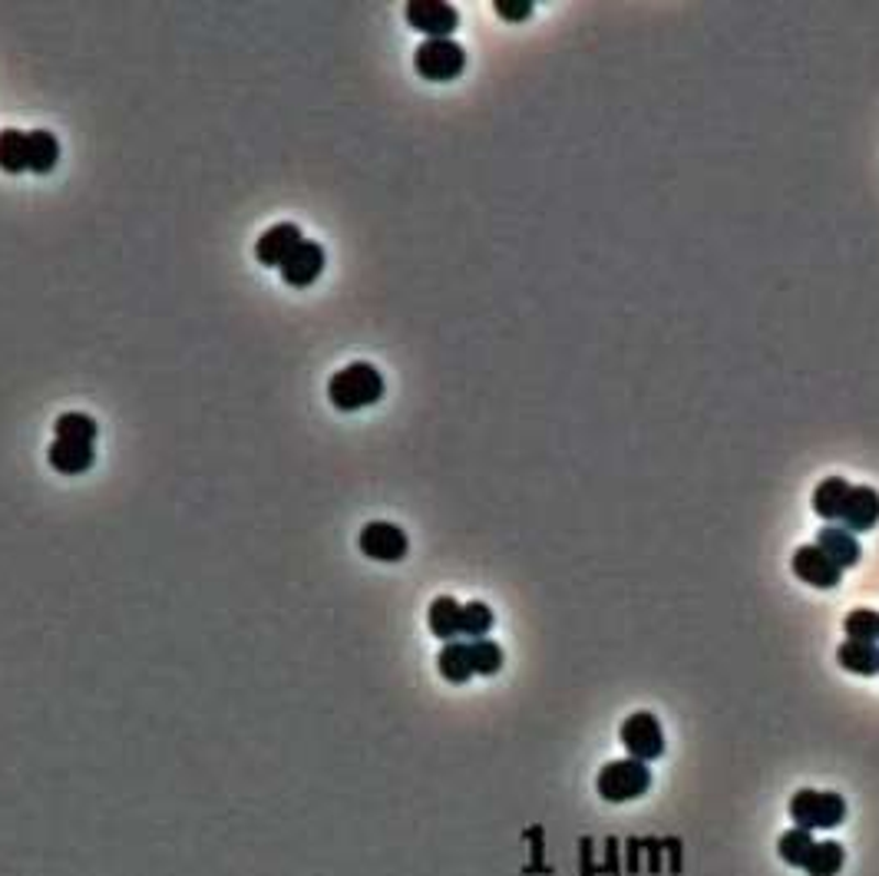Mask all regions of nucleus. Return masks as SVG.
Returning a JSON list of instances; mask_svg holds the SVG:
<instances>
[{"mask_svg": "<svg viewBox=\"0 0 879 876\" xmlns=\"http://www.w3.org/2000/svg\"><path fill=\"white\" fill-rule=\"evenodd\" d=\"M493 629V609L487 602H467L460 612V639H487Z\"/></svg>", "mask_w": 879, "mask_h": 876, "instance_id": "4be33fe9", "label": "nucleus"}, {"mask_svg": "<svg viewBox=\"0 0 879 876\" xmlns=\"http://www.w3.org/2000/svg\"><path fill=\"white\" fill-rule=\"evenodd\" d=\"M846 863V853L836 840H823V843H813L806 863H803V873L806 876H836Z\"/></svg>", "mask_w": 879, "mask_h": 876, "instance_id": "6ab92c4d", "label": "nucleus"}, {"mask_svg": "<svg viewBox=\"0 0 879 876\" xmlns=\"http://www.w3.org/2000/svg\"><path fill=\"white\" fill-rule=\"evenodd\" d=\"M790 569L800 583L813 586V589H836L843 579V569L813 543V546H800L790 559Z\"/></svg>", "mask_w": 879, "mask_h": 876, "instance_id": "6e6552de", "label": "nucleus"}, {"mask_svg": "<svg viewBox=\"0 0 879 876\" xmlns=\"http://www.w3.org/2000/svg\"><path fill=\"white\" fill-rule=\"evenodd\" d=\"M0 169L21 176L31 173V136L21 130H0Z\"/></svg>", "mask_w": 879, "mask_h": 876, "instance_id": "f3484780", "label": "nucleus"}, {"mask_svg": "<svg viewBox=\"0 0 879 876\" xmlns=\"http://www.w3.org/2000/svg\"><path fill=\"white\" fill-rule=\"evenodd\" d=\"M357 546L367 559H377V563H400L410 550L407 543V533L393 523H367L357 536Z\"/></svg>", "mask_w": 879, "mask_h": 876, "instance_id": "0eeeda50", "label": "nucleus"}, {"mask_svg": "<svg viewBox=\"0 0 879 876\" xmlns=\"http://www.w3.org/2000/svg\"><path fill=\"white\" fill-rule=\"evenodd\" d=\"M843 632L853 642H872V645H879V612L876 609H853V612H846Z\"/></svg>", "mask_w": 879, "mask_h": 876, "instance_id": "5701e85b", "label": "nucleus"}, {"mask_svg": "<svg viewBox=\"0 0 879 876\" xmlns=\"http://www.w3.org/2000/svg\"><path fill=\"white\" fill-rule=\"evenodd\" d=\"M648 787H652V770L645 761H635V757L609 761L596 777V790L609 803H628V800L648 794Z\"/></svg>", "mask_w": 879, "mask_h": 876, "instance_id": "f03ea898", "label": "nucleus"}, {"mask_svg": "<svg viewBox=\"0 0 879 876\" xmlns=\"http://www.w3.org/2000/svg\"><path fill=\"white\" fill-rule=\"evenodd\" d=\"M849 490H853V484H849V480H843V477L820 480V484H816V490H813V513H816L823 523H839Z\"/></svg>", "mask_w": 879, "mask_h": 876, "instance_id": "2eb2a0df", "label": "nucleus"}, {"mask_svg": "<svg viewBox=\"0 0 879 876\" xmlns=\"http://www.w3.org/2000/svg\"><path fill=\"white\" fill-rule=\"evenodd\" d=\"M460 612H464V606L454 596H439V599L430 602L426 625L444 645L447 642H460Z\"/></svg>", "mask_w": 879, "mask_h": 876, "instance_id": "4468645a", "label": "nucleus"}, {"mask_svg": "<svg viewBox=\"0 0 879 876\" xmlns=\"http://www.w3.org/2000/svg\"><path fill=\"white\" fill-rule=\"evenodd\" d=\"M436 668L450 685H467L474 678V662H470V642H447L436 655Z\"/></svg>", "mask_w": 879, "mask_h": 876, "instance_id": "a211bd4d", "label": "nucleus"}, {"mask_svg": "<svg viewBox=\"0 0 879 876\" xmlns=\"http://www.w3.org/2000/svg\"><path fill=\"white\" fill-rule=\"evenodd\" d=\"M407 24L413 31H420L426 41H450L454 31L460 27V14L454 4H444V0H410L403 11Z\"/></svg>", "mask_w": 879, "mask_h": 876, "instance_id": "423d86ee", "label": "nucleus"}, {"mask_svg": "<svg viewBox=\"0 0 879 876\" xmlns=\"http://www.w3.org/2000/svg\"><path fill=\"white\" fill-rule=\"evenodd\" d=\"M879 523V494L872 487H853L839 517V526L849 533H869Z\"/></svg>", "mask_w": 879, "mask_h": 876, "instance_id": "ddd939ff", "label": "nucleus"}, {"mask_svg": "<svg viewBox=\"0 0 879 876\" xmlns=\"http://www.w3.org/2000/svg\"><path fill=\"white\" fill-rule=\"evenodd\" d=\"M622 747L628 751V757L635 761H658L665 754V731L658 724V718L652 711H635L622 721L619 728Z\"/></svg>", "mask_w": 879, "mask_h": 876, "instance_id": "39448f33", "label": "nucleus"}, {"mask_svg": "<svg viewBox=\"0 0 879 876\" xmlns=\"http://www.w3.org/2000/svg\"><path fill=\"white\" fill-rule=\"evenodd\" d=\"M324 248L318 245V242H301L291 255H288V262L278 268L281 271V278H285V285H291V288H308V285H314L318 278H321V271H324Z\"/></svg>", "mask_w": 879, "mask_h": 876, "instance_id": "9d476101", "label": "nucleus"}, {"mask_svg": "<svg viewBox=\"0 0 879 876\" xmlns=\"http://www.w3.org/2000/svg\"><path fill=\"white\" fill-rule=\"evenodd\" d=\"M27 136H31V173H37V176L54 173L57 163H60V143H57V136L47 133V130H34Z\"/></svg>", "mask_w": 879, "mask_h": 876, "instance_id": "aec40b11", "label": "nucleus"}, {"mask_svg": "<svg viewBox=\"0 0 879 876\" xmlns=\"http://www.w3.org/2000/svg\"><path fill=\"white\" fill-rule=\"evenodd\" d=\"M93 444L97 441H87V436H57L54 447H51V467L57 474H67V477L87 474L97 464Z\"/></svg>", "mask_w": 879, "mask_h": 876, "instance_id": "1a4fd4ad", "label": "nucleus"}, {"mask_svg": "<svg viewBox=\"0 0 879 876\" xmlns=\"http://www.w3.org/2000/svg\"><path fill=\"white\" fill-rule=\"evenodd\" d=\"M790 820L800 827V830H833L843 823L846 817V800L839 794H823V790H810V787H800L793 797H790Z\"/></svg>", "mask_w": 879, "mask_h": 876, "instance_id": "7ed1b4c3", "label": "nucleus"}, {"mask_svg": "<svg viewBox=\"0 0 879 876\" xmlns=\"http://www.w3.org/2000/svg\"><path fill=\"white\" fill-rule=\"evenodd\" d=\"M497 14L510 24H520V21H530L533 14V0H497Z\"/></svg>", "mask_w": 879, "mask_h": 876, "instance_id": "a878e982", "label": "nucleus"}, {"mask_svg": "<svg viewBox=\"0 0 879 876\" xmlns=\"http://www.w3.org/2000/svg\"><path fill=\"white\" fill-rule=\"evenodd\" d=\"M836 662H839V668L849 672V675L872 678V675H879V645L846 639V642H839V648H836Z\"/></svg>", "mask_w": 879, "mask_h": 876, "instance_id": "dca6fc26", "label": "nucleus"}, {"mask_svg": "<svg viewBox=\"0 0 879 876\" xmlns=\"http://www.w3.org/2000/svg\"><path fill=\"white\" fill-rule=\"evenodd\" d=\"M383 397V377L374 364L367 361H354L347 367H341L331 380H327V400L351 413V410H364L370 403H377Z\"/></svg>", "mask_w": 879, "mask_h": 876, "instance_id": "f257e3e1", "label": "nucleus"}, {"mask_svg": "<svg viewBox=\"0 0 879 876\" xmlns=\"http://www.w3.org/2000/svg\"><path fill=\"white\" fill-rule=\"evenodd\" d=\"M304 242L301 229L294 222H278L271 225L258 242H255V258L268 268H281L288 262V255Z\"/></svg>", "mask_w": 879, "mask_h": 876, "instance_id": "9b49d317", "label": "nucleus"}, {"mask_svg": "<svg viewBox=\"0 0 879 876\" xmlns=\"http://www.w3.org/2000/svg\"><path fill=\"white\" fill-rule=\"evenodd\" d=\"M413 70L430 84L457 80L467 70V51L454 37L450 41H423L413 54Z\"/></svg>", "mask_w": 879, "mask_h": 876, "instance_id": "20e7f679", "label": "nucleus"}, {"mask_svg": "<svg viewBox=\"0 0 879 876\" xmlns=\"http://www.w3.org/2000/svg\"><path fill=\"white\" fill-rule=\"evenodd\" d=\"M813 833L810 830H800V827H790V830H783L780 833V840H777V853H780V860L787 863V866H797V869H803V863H806V856H810V850H813Z\"/></svg>", "mask_w": 879, "mask_h": 876, "instance_id": "412c9836", "label": "nucleus"}, {"mask_svg": "<svg viewBox=\"0 0 879 876\" xmlns=\"http://www.w3.org/2000/svg\"><path fill=\"white\" fill-rule=\"evenodd\" d=\"M54 430H57V436H87V441H97V433H100L97 420L90 413H77V410L60 413Z\"/></svg>", "mask_w": 879, "mask_h": 876, "instance_id": "393cba45", "label": "nucleus"}, {"mask_svg": "<svg viewBox=\"0 0 879 876\" xmlns=\"http://www.w3.org/2000/svg\"><path fill=\"white\" fill-rule=\"evenodd\" d=\"M816 546L846 573V569H853V566H859V559H863V546H859V540H856V533H849L846 526H839V523H823V530L816 533Z\"/></svg>", "mask_w": 879, "mask_h": 876, "instance_id": "f8f14e48", "label": "nucleus"}, {"mask_svg": "<svg viewBox=\"0 0 879 876\" xmlns=\"http://www.w3.org/2000/svg\"><path fill=\"white\" fill-rule=\"evenodd\" d=\"M470 662H474V675H497L503 668V648L493 639H477L470 642Z\"/></svg>", "mask_w": 879, "mask_h": 876, "instance_id": "b1692460", "label": "nucleus"}]
</instances>
